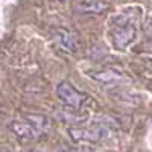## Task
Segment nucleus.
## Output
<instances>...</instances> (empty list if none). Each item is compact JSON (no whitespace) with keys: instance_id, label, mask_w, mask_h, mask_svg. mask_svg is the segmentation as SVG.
<instances>
[{"instance_id":"obj_3","label":"nucleus","mask_w":152,"mask_h":152,"mask_svg":"<svg viewBox=\"0 0 152 152\" xmlns=\"http://www.w3.org/2000/svg\"><path fill=\"white\" fill-rule=\"evenodd\" d=\"M70 137L75 142H88V143H96L102 140L105 137V128L100 125L87 126V128H70L69 129Z\"/></svg>"},{"instance_id":"obj_1","label":"nucleus","mask_w":152,"mask_h":152,"mask_svg":"<svg viewBox=\"0 0 152 152\" xmlns=\"http://www.w3.org/2000/svg\"><path fill=\"white\" fill-rule=\"evenodd\" d=\"M111 41L113 46L119 49V50H125L134 40H135V35H137V29L132 23L128 21H122V23H116V26L113 28L111 31Z\"/></svg>"},{"instance_id":"obj_8","label":"nucleus","mask_w":152,"mask_h":152,"mask_svg":"<svg viewBox=\"0 0 152 152\" xmlns=\"http://www.w3.org/2000/svg\"><path fill=\"white\" fill-rule=\"evenodd\" d=\"M59 2H70V0H59Z\"/></svg>"},{"instance_id":"obj_7","label":"nucleus","mask_w":152,"mask_h":152,"mask_svg":"<svg viewBox=\"0 0 152 152\" xmlns=\"http://www.w3.org/2000/svg\"><path fill=\"white\" fill-rule=\"evenodd\" d=\"M56 38H58L59 46L62 47V50L75 52L76 47H78V38H76V35L69 29H58L56 31Z\"/></svg>"},{"instance_id":"obj_6","label":"nucleus","mask_w":152,"mask_h":152,"mask_svg":"<svg viewBox=\"0 0 152 152\" xmlns=\"http://www.w3.org/2000/svg\"><path fill=\"white\" fill-rule=\"evenodd\" d=\"M91 79L105 84V85H116L117 82H120L123 79V75L114 69H102V70H93L88 73Z\"/></svg>"},{"instance_id":"obj_5","label":"nucleus","mask_w":152,"mask_h":152,"mask_svg":"<svg viewBox=\"0 0 152 152\" xmlns=\"http://www.w3.org/2000/svg\"><path fill=\"white\" fill-rule=\"evenodd\" d=\"M110 8V5L105 0H82V2L76 3L73 6V11L76 14H93V15H99Z\"/></svg>"},{"instance_id":"obj_4","label":"nucleus","mask_w":152,"mask_h":152,"mask_svg":"<svg viewBox=\"0 0 152 152\" xmlns=\"http://www.w3.org/2000/svg\"><path fill=\"white\" fill-rule=\"evenodd\" d=\"M11 129L21 140H35L37 137L41 135V131L26 117L23 120H14L11 123Z\"/></svg>"},{"instance_id":"obj_2","label":"nucleus","mask_w":152,"mask_h":152,"mask_svg":"<svg viewBox=\"0 0 152 152\" xmlns=\"http://www.w3.org/2000/svg\"><path fill=\"white\" fill-rule=\"evenodd\" d=\"M56 96L64 105L70 107V108H79L84 100L85 96L82 93H79L76 88L69 82V81H61L56 87Z\"/></svg>"}]
</instances>
